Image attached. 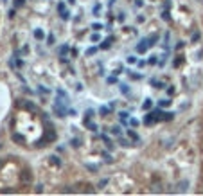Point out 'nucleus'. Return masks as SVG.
<instances>
[{"instance_id": "obj_25", "label": "nucleus", "mask_w": 203, "mask_h": 196, "mask_svg": "<svg viewBox=\"0 0 203 196\" xmlns=\"http://www.w3.org/2000/svg\"><path fill=\"white\" fill-rule=\"evenodd\" d=\"M112 133H113V135H121V128H119V126H113V128H112Z\"/></svg>"}, {"instance_id": "obj_6", "label": "nucleus", "mask_w": 203, "mask_h": 196, "mask_svg": "<svg viewBox=\"0 0 203 196\" xmlns=\"http://www.w3.org/2000/svg\"><path fill=\"white\" fill-rule=\"evenodd\" d=\"M23 108H25V110H29V112H36V104H34V103H31V101L23 103Z\"/></svg>"}, {"instance_id": "obj_12", "label": "nucleus", "mask_w": 203, "mask_h": 196, "mask_svg": "<svg viewBox=\"0 0 203 196\" xmlns=\"http://www.w3.org/2000/svg\"><path fill=\"white\" fill-rule=\"evenodd\" d=\"M151 85H153L155 88H164V86H166V85H164V81H157V79H153V81H151Z\"/></svg>"}, {"instance_id": "obj_27", "label": "nucleus", "mask_w": 203, "mask_h": 196, "mask_svg": "<svg viewBox=\"0 0 203 196\" xmlns=\"http://www.w3.org/2000/svg\"><path fill=\"white\" fill-rule=\"evenodd\" d=\"M85 115H86V117H85V121H90V117L94 115V110H88V112H86Z\"/></svg>"}, {"instance_id": "obj_41", "label": "nucleus", "mask_w": 203, "mask_h": 196, "mask_svg": "<svg viewBox=\"0 0 203 196\" xmlns=\"http://www.w3.org/2000/svg\"><path fill=\"white\" fill-rule=\"evenodd\" d=\"M157 191H158V193H160V191H162V189H160V184H158V185H157V184H155V185H153V193H157Z\"/></svg>"}, {"instance_id": "obj_31", "label": "nucleus", "mask_w": 203, "mask_h": 196, "mask_svg": "<svg viewBox=\"0 0 203 196\" xmlns=\"http://www.w3.org/2000/svg\"><path fill=\"white\" fill-rule=\"evenodd\" d=\"M58 9H59V13H63V11H65V4L59 2V4H58Z\"/></svg>"}, {"instance_id": "obj_51", "label": "nucleus", "mask_w": 203, "mask_h": 196, "mask_svg": "<svg viewBox=\"0 0 203 196\" xmlns=\"http://www.w3.org/2000/svg\"><path fill=\"white\" fill-rule=\"evenodd\" d=\"M68 2H70V4H74V2H76V0H68Z\"/></svg>"}, {"instance_id": "obj_7", "label": "nucleus", "mask_w": 203, "mask_h": 196, "mask_svg": "<svg viewBox=\"0 0 203 196\" xmlns=\"http://www.w3.org/2000/svg\"><path fill=\"white\" fill-rule=\"evenodd\" d=\"M50 164H52V166H58V167H59V166H61V158H59L58 155H52V157H50Z\"/></svg>"}, {"instance_id": "obj_11", "label": "nucleus", "mask_w": 203, "mask_h": 196, "mask_svg": "<svg viewBox=\"0 0 203 196\" xmlns=\"http://www.w3.org/2000/svg\"><path fill=\"white\" fill-rule=\"evenodd\" d=\"M43 36H45V34H43L41 29H36V31H34V38H36V40H43Z\"/></svg>"}, {"instance_id": "obj_19", "label": "nucleus", "mask_w": 203, "mask_h": 196, "mask_svg": "<svg viewBox=\"0 0 203 196\" xmlns=\"http://www.w3.org/2000/svg\"><path fill=\"white\" fill-rule=\"evenodd\" d=\"M70 144H72L74 148H79V146H81V140H79V139H72V140H70Z\"/></svg>"}, {"instance_id": "obj_20", "label": "nucleus", "mask_w": 203, "mask_h": 196, "mask_svg": "<svg viewBox=\"0 0 203 196\" xmlns=\"http://www.w3.org/2000/svg\"><path fill=\"white\" fill-rule=\"evenodd\" d=\"M95 52H97V49H95V47H90V49L86 50V56H94Z\"/></svg>"}, {"instance_id": "obj_42", "label": "nucleus", "mask_w": 203, "mask_h": 196, "mask_svg": "<svg viewBox=\"0 0 203 196\" xmlns=\"http://www.w3.org/2000/svg\"><path fill=\"white\" fill-rule=\"evenodd\" d=\"M90 40H92V41H99V34H92Z\"/></svg>"}, {"instance_id": "obj_36", "label": "nucleus", "mask_w": 203, "mask_h": 196, "mask_svg": "<svg viewBox=\"0 0 203 196\" xmlns=\"http://www.w3.org/2000/svg\"><path fill=\"white\" fill-rule=\"evenodd\" d=\"M106 184H108V178H103V180H101V182H99V187H104V185H106Z\"/></svg>"}, {"instance_id": "obj_50", "label": "nucleus", "mask_w": 203, "mask_h": 196, "mask_svg": "<svg viewBox=\"0 0 203 196\" xmlns=\"http://www.w3.org/2000/svg\"><path fill=\"white\" fill-rule=\"evenodd\" d=\"M2 166H4V160H2V158H0V169H2Z\"/></svg>"}, {"instance_id": "obj_21", "label": "nucleus", "mask_w": 203, "mask_h": 196, "mask_svg": "<svg viewBox=\"0 0 203 196\" xmlns=\"http://www.w3.org/2000/svg\"><path fill=\"white\" fill-rule=\"evenodd\" d=\"M126 61H128L130 65H133V63H137V58H135V56H128V58H126Z\"/></svg>"}, {"instance_id": "obj_43", "label": "nucleus", "mask_w": 203, "mask_h": 196, "mask_svg": "<svg viewBox=\"0 0 203 196\" xmlns=\"http://www.w3.org/2000/svg\"><path fill=\"white\" fill-rule=\"evenodd\" d=\"M149 63L155 65V63H157V56H151V58H149Z\"/></svg>"}, {"instance_id": "obj_49", "label": "nucleus", "mask_w": 203, "mask_h": 196, "mask_svg": "<svg viewBox=\"0 0 203 196\" xmlns=\"http://www.w3.org/2000/svg\"><path fill=\"white\" fill-rule=\"evenodd\" d=\"M43 191V185H36V193H41Z\"/></svg>"}, {"instance_id": "obj_18", "label": "nucleus", "mask_w": 203, "mask_h": 196, "mask_svg": "<svg viewBox=\"0 0 203 196\" xmlns=\"http://www.w3.org/2000/svg\"><path fill=\"white\" fill-rule=\"evenodd\" d=\"M162 18H164L166 22H169V20H171V13H169V11H164V13H162Z\"/></svg>"}, {"instance_id": "obj_2", "label": "nucleus", "mask_w": 203, "mask_h": 196, "mask_svg": "<svg viewBox=\"0 0 203 196\" xmlns=\"http://www.w3.org/2000/svg\"><path fill=\"white\" fill-rule=\"evenodd\" d=\"M45 139H47V142H52V140H56V133H54V130H52V128H49V130H47V133H45Z\"/></svg>"}, {"instance_id": "obj_24", "label": "nucleus", "mask_w": 203, "mask_h": 196, "mask_svg": "<svg viewBox=\"0 0 203 196\" xmlns=\"http://www.w3.org/2000/svg\"><path fill=\"white\" fill-rule=\"evenodd\" d=\"M99 112H101L103 115H106V113H110V108H108V106H101V110H99Z\"/></svg>"}, {"instance_id": "obj_1", "label": "nucleus", "mask_w": 203, "mask_h": 196, "mask_svg": "<svg viewBox=\"0 0 203 196\" xmlns=\"http://www.w3.org/2000/svg\"><path fill=\"white\" fill-rule=\"evenodd\" d=\"M149 47H151V45H149V38H144V40H140V43L137 45V50H139V52H146Z\"/></svg>"}, {"instance_id": "obj_34", "label": "nucleus", "mask_w": 203, "mask_h": 196, "mask_svg": "<svg viewBox=\"0 0 203 196\" xmlns=\"http://www.w3.org/2000/svg\"><path fill=\"white\" fill-rule=\"evenodd\" d=\"M119 117H121L122 121H126V119H128V113H126V112H121V113H119Z\"/></svg>"}, {"instance_id": "obj_23", "label": "nucleus", "mask_w": 203, "mask_h": 196, "mask_svg": "<svg viewBox=\"0 0 203 196\" xmlns=\"http://www.w3.org/2000/svg\"><path fill=\"white\" fill-rule=\"evenodd\" d=\"M158 40V36L157 34H153V36H149V45H155V41Z\"/></svg>"}, {"instance_id": "obj_52", "label": "nucleus", "mask_w": 203, "mask_h": 196, "mask_svg": "<svg viewBox=\"0 0 203 196\" xmlns=\"http://www.w3.org/2000/svg\"><path fill=\"white\" fill-rule=\"evenodd\" d=\"M198 2H203V0H198Z\"/></svg>"}, {"instance_id": "obj_10", "label": "nucleus", "mask_w": 203, "mask_h": 196, "mask_svg": "<svg viewBox=\"0 0 203 196\" xmlns=\"http://www.w3.org/2000/svg\"><path fill=\"white\" fill-rule=\"evenodd\" d=\"M151 106H153V101L151 99H146L144 104H142V110H151Z\"/></svg>"}, {"instance_id": "obj_3", "label": "nucleus", "mask_w": 203, "mask_h": 196, "mask_svg": "<svg viewBox=\"0 0 203 196\" xmlns=\"http://www.w3.org/2000/svg\"><path fill=\"white\" fill-rule=\"evenodd\" d=\"M178 193H185L187 191V187H189V182L187 180H182V182H178Z\"/></svg>"}, {"instance_id": "obj_35", "label": "nucleus", "mask_w": 203, "mask_h": 196, "mask_svg": "<svg viewBox=\"0 0 203 196\" xmlns=\"http://www.w3.org/2000/svg\"><path fill=\"white\" fill-rule=\"evenodd\" d=\"M86 167H88L90 171H97V166H94V164H86Z\"/></svg>"}, {"instance_id": "obj_44", "label": "nucleus", "mask_w": 203, "mask_h": 196, "mask_svg": "<svg viewBox=\"0 0 203 196\" xmlns=\"http://www.w3.org/2000/svg\"><path fill=\"white\" fill-rule=\"evenodd\" d=\"M130 124H131V126H137V124H139V121H137V119H130Z\"/></svg>"}, {"instance_id": "obj_14", "label": "nucleus", "mask_w": 203, "mask_h": 196, "mask_svg": "<svg viewBox=\"0 0 203 196\" xmlns=\"http://www.w3.org/2000/svg\"><path fill=\"white\" fill-rule=\"evenodd\" d=\"M85 124H86L92 131H95V130H97V124H95V122H92V121H85Z\"/></svg>"}, {"instance_id": "obj_38", "label": "nucleus", "mask_w": 203, "mask_h": 196, "mask_svg": "<svg viewBox=\"0 0 203 196\" xmlns=\"http://www.w3.org/2000/svg\"><path fill=\"white\" fill-rule=\"evenodd\" d=\"M47 41H49V45H52V43H54V36H52V34H49V38H47Z\"/></svg>"}, {"instance_id": "obj_5", "label": "nucleus", "mask_w": 203, "mask_h": 196, "mask_svg": "<svg viewBox=\"0 0 203 196\" xmlns=\"http://www.w3.org/2000/svg\"><path fill=\"white\" fill-rule=\"evenodd\" d=\"M31 180H32V175H31L29 171H23V173H22V182H23V184H29Z\"/></svg>"}, {"instance_id": "obj_53", "label": "nucleus", "mask_w": 203, "mask_h": 196, "mask_svg": "<svg viewBox=\"0 0 203 196\" xmlns=\"http://www.w3.org/2000/svg\"><path fill=\"white\" fill-rule=\"evenodd\" d=\"M0 146H2V144H0Z\"/></svg>"}, {"instance_id": "obj_40", "label": "nucleus", "mask_w": 203, "mask_h": 196, "mask_svg": "<svg viewBox=\"0 0 203 196\" xmlns=\"http://www.w3.org/2000/svg\"><path fill=\"white\" fill-rule=\"evenodd\" d=\"M58 95H61V97H65V99H68V95L63 92V90H58Z\"/></svg>"}, {"instance_id": "obj_17", "label": "nucleus", "mask_w": 203, "mask_h": 196, "mask_svg": "<svg viewBox=\"0 0 203 196\" xmlns=\"http://www.w3.org/2000/svg\"><path fill=\"white\" fill-rule=\"evenodd\" d=\"M103 158H104V160H106L108 164H112V162H113V158H112V157H110V153H106V151L103 153Z\"/></svg>"}, {"instance_id": "obj_9", "label": "nucleus", "mask_w": 203, "mask_h": 196, "mask_svg": "<svg viewBox=\"0 0 203 196\" xmlns=\"http://www.w3.org/2000/svg\"><path fill=\"white\" fill-rule=\"evenodd\" d=\"M155 122V117H153V113H148L146 117H144V124H153Z\"/></svg>"}, {"instance_id": "obj_37", "label": "nucleus", "mask_w": 203, "mask_h": 196, "mask_svg": "<svg viewBox=\"0 0 203 196\" xmlns=\"http://www.w3.org/2000/svg\"><path fill=\"white\" fill-rule=\"evenodd\" d=\"M92 29H95V31H99V29H103V25H101V23H94V25H92Z\"/></svg>"}, {"instance_id": "obj_16", "label": "nucleus", "mask_w": 203, "mask_h": 196, "mask_svg": "<svg viewBox=\"0 0 203 196\" xmlns=\"http://www.w3.org/2000/svg\"><path fill=\"white\" fill-rule=\"evenodd\" d=\"M110 43H112V38H106V40L101 43V49H108V47H110Z\"/></svg>"}, {"instance_id": "obj_47", "label": "nucleus", "mask_w": 203, "mask_h": 196, "mask_svg": "<svg viewBox=\"0 0 203 196\" xmlns=\"http://www.w3.org/2000/svg\"><path fill=\"white\" fill-rule=\"evenodd\" d=\"M121 144H122L124 148H126V146H130V142H128V140H124V139H121Z\"/></svg>"}, {"instance_id": "obj_28", "label": "nucleus", "mask_w": 203, "mask_h": 196, "mask_svg": "<svg viewBox=\"0 0 203 196\" xmlns=\"http://www.w3.org/2000/svg\"><path fill=\"white\" fill-rule=\"evenodd\" d=\"M61 18H63V20H68V18H70L68 11H63V13H61Z\"/></svg>"}, {"instance_id": "obj_46", "label": "nucleus", "mask_w": 203, "mask_h": 196, "mask_svg": "<svg viewBox=\"0 0 203 196\" xmlns=\"http://www.w3.org/2000/svg\"><path fill=\"white\" fill-rule=\"evenodd\" d=\"M108 83L112 85V83H117V77H108Z\"/></svg>"}, {"instance_id": "obj_30", "label": "nucleus", "mask_w": 203, "mask_h": 196, "mask_svg": "<svg viewBox=\"0 0 203 196\" xmlns=\"http://www.w3.org/2000/svg\"><path fill=\"white\" fill-rule=\"evenodd\" d=\"M25 0H14V7H22Z\"/></svg>"}, {"instance_id": "obj_15", "label": "nucleus", "mask_w": 203, "mask_h": 196, "mask_svg": "<svg viewBox=\"0 0 203 196\" xmlns=\"http://www.w3.org/2000/svg\"><path fill=\"white\" fill-rule=\"evenodd\" d=\"M128 135H130V137H131V139H133L135 142H140V139H139V135H137L135 131H131V130H128Z\"/></svg>"}, {"instance_id": "obj_45", "label": "nucleus", "mask_w": 203, "mask_h": 196, "mask_svg": "<svg viewBox=\"0 0 203 196\" xmlns=\"http://www.w3.org/2000/svg\"><path fill=\"white\" fill-rule=\"evenodd\" d=\"M142 4H144L142 0H135V5H137V7H142Z\"/></svg>"}, {"instance_id": "obj_32", "label": "nucleus", "mask_w": 203, "mask_h": 196, "mask_svg": "<svg viewBox=\"0 0 203 196\" xmlns=\"http://www.w3.org/2000/svg\"><path fill=\"white\" fill-rule=\"evenodd\" d=\"M99 9H101V5H95L94 7V16H99Z\"/></svg>"}, {"instance_id": "obj_13", "label": "nucleus", "mask_w": 203, "mask_h": 196, "mask_svg": "<svg viewBox=\"0 0 203 196\" xmlns=\"http://www.w3.org/2000/svg\"><path fill=\"white\" fill-rule=\"evenodd\" d=\"M173 119H175V113H171V112H167V113L162 115V121H173Z\"/></svg>"}, {"instance_id": "obj_39", "label": "nucleus", "mask_w": 203, "mask_h": 196, "mask_svg": "<svg viewBox=\"0 0 203 196\" xmlns=\"http://www.w3.org/2000/svg\"><path fill=\"white\" fill-rule=\"evenodd\" d=\"M167 94H169V95H173V94H175V86H173V85L167 88Z\"/></svg>"}, {"instance_id": "obj_48", "label": "nucleus", "mask_w": 203, "mask_h": 196, "mask_svg": "<svg viewBox=\"0 0 203 196\" xmlns=\"http://www.w3.org/2000/svg\"><path fill=\"white\" fill-rule=\"evenodd\" d=\"M124 18H126V16H124V13H121V14H119V22H124Z\"/></svg>"}, {"instance_id": "obj_29", "label": "nucleus", "mask_w": 203, "mask_h": 196, "mask_svg": "<svg viewBox=\"0 0 203 196\" xmlns=\"http://www.w3.org/2000/svg\"><path fill=\"white\" fill-rule=\"evenodd\" d=\"M171 104V101L169 99H164V101H160V106H169Z\"/></svg>"}, {"instance_id": "obj_33", "label": "nucleus", "mask_w": 203, "mask_h": 196, "mask_svg": "<svg viewBox=\"0 0 203 196\" xmlns=\"http://www.w3.org/2000/svg\"><path fill=\"white\" fill-rule=\"evenodd\" d=\"M191 40H193V41H198V40H200V32H194V34H193V38H191Z\"/></svg>"}, {"instance_id": "obj_26", "label": "nucleus", "mask_w": 203, "mask_h": 196, "mask_svg": "<svg viewBox=\"0 0 203 196\" xmlns=\"http://www.w3.org/2000/svg\"><path fill=\"white\" fill-rule=\"evenodd\" d=\"M38 90H40L41 94H49V88H45L43 85H40V86H38Z\"/></svg>"}, {"instance_id": "obj_4", "label": "nucleus", "mask_w": 203, "mask_h": 196, "mask_svg": "<svg viewBox=\"0 0 203 196\" xmlns=\"http://www.w3.org/2000/svg\"><path fill=\"white\" fill-rule=\"evenodd\" d=\"M13 140L18 142V144H25V137L22 133H13Z\"/></svg>"}, {"instance_id": "obj_8", "label": "nucleus", "mask_w": 203, "mask_h": 196, "mask_svg": "<svg viewBox=\"0 0 203 196\" xmlns=\"http://www.w3.org/2000/svg\"><path fill=\"white\" fill-rule=\"evenodd\" d=\"M59 52H61V59H63V61H67V54H68V47H67V45H63V47L59 49Z\"/></svg>"}, {"instance_id": "obj_22", "label": "nucleus", "mask_w": 203, "mask_h": 196, "mask_svg": "<svg viewBox=\"0 0 203 196\" xmlns=\"http://www.w3.org/2000/svg\"><path fill=\"white\" fill-rule=\"evenodd\" d=\"M121 92H122L124 95H128V94H130V90H128V85H121Z\"/></svg>"}]
</instances>
